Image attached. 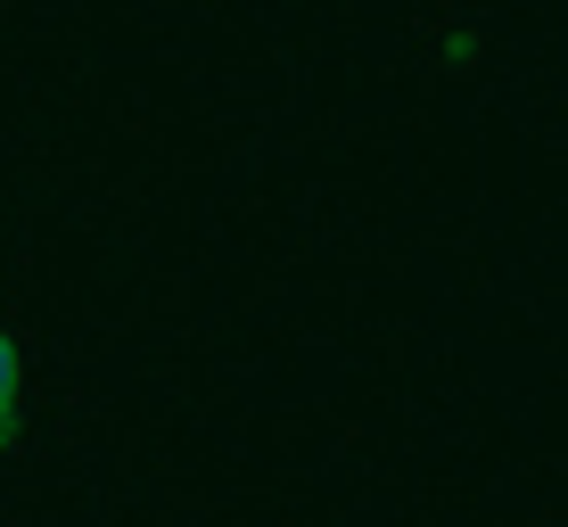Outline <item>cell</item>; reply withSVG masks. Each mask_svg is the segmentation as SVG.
<instances>
[{
	"mask_svg": "<svg viewBox=\"0 0 568 527\" xmlns=\"http://www.w3.org/2000/svg\"><path fill=\"white\" fill-rule=\"evenodd\" d=\"M17 437V338L0 330V445Z\"/></svg>",
	"mask_w": 568,
	"mask_h": 527,
	"instance_id": "1",
	"label": "cell"
}]
</instances>
